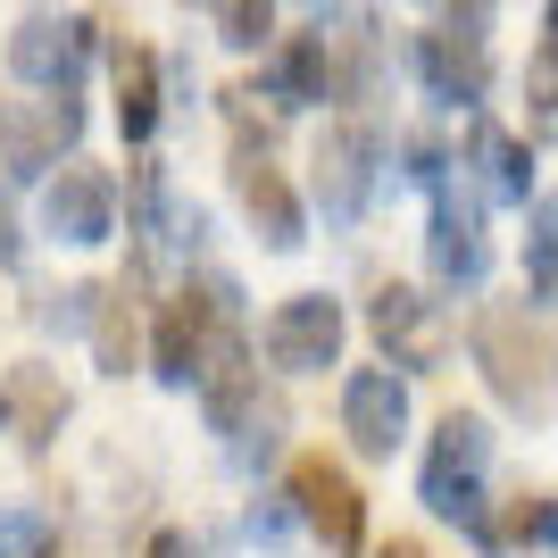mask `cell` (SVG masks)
<instances>
[{
  "label": "cell",
  "instance_id": "4",
  "mask_svg": "<svg viewBox=\"0 0 558 558\" xmlns=\"http://www.w3.org/2000/svg\"><path fill=\"white\" fill-rule=\"evenodd\" d=\"M375 175H384V134H375L367 109H350L326 125V142H317V209H326V226H359L375 201Z\"/></svg>",
  "mask_w": 558,
  "mask_h": 558
},
{
  "label": "cell",
  "instance_id": "3",
  "mask_svg": "<svg viewBox=\"0 0 558 558\" xmlns=\"http://www.w3.org/2000/svg\"><path fill=\"white\" fill-rule=\"evenodd\" d=\"M283 500H292V517H301L333 558L367 550V492L350 484V466H333L326 450H301V459L283 466Z\"/></svg>",
  "mask_w": 558,
  "mask_h": 558
},
{
  "label": "cell",
  "instance_id": "17",
  "mask_svg": "<svg viewBox=\"0 0 558 558\" xmlns=\"http://www.w3.org/2000/svg\"><path fill=\"white\" fill-rule=\"evenodd\" d=\"M258 100H276V109L333 100V34H326V25H308V34H283V43H267Z\"/></svg>",
  "mask_w": 558,
  "mask_h": 558
},
{
  "label": "cell",
  "instance_id": "16",
  "mask_svg": "<svg viewBox=\"0 0 558 558\" xmlns=\"http://www.w3.org/2000/svg\"><path fill=\"white\" fill-rule=\"evenodd\" d=\"M68 417H75V392L59 384V367L25 359V367L0 375V434H17L25 450H50Z\"/></svg>",
  "mask_w": 558,
  "mask_h": 558
},
{
  "label": "cell",
  "instance_id": "22",
  "mask_svg": "<svg viewBox=\"0 0 558 558\" xmlns=\"http://www.w3.org/2000/svg\"><path fill=\"white\" fill-rule=\"evenodd\" d=\"M209 25L226 50H267L276 43V0H209Z\"/></svg>",
  "mask_w": 558,
  "mask_h": 558
},
{
  "label": "cell",
  "instance_id": "27",
  "mask_svg": "<svg viewBox=\"0 0 558 558\" xmlns=\"http://www.w3.org/2000/svg\"><path fill=\"white\" fill-rule=\"evenodd\" d=\"M25 242H17V217H9V201H0V267H17Z\"/></svg>",
  "mask_w": 558,
  "mask_h": 558
},
{
  "label": "cell",
  "instance_id": "8",
  "mask_svg": "<svg viewBox=\"0 0 558 558\" xmlns=\"http://www.w3.org/2000/svg\"><path fill=\"white\" fill-rule=\"evenodd\" d=\"M425 258H434V283L442 292H475L492 267V242H484V192L466 184H434V226H425Z\"/></svg>",
  "mask_w": 558,
  "mask_h": 558
},
{
  "label": "cell",
  "instance_id": "28",
  "mask_svg": "<svg viewBox=\"0 0 558 558\" xmlns=\"http://www.w3.org/2000/svg\"><path fill=\"white\" fill-rule=\"evenodd\" d=\"M534 59H550V68H558V0L542 9V50H534Z\"/></svg>",
  "mask_w": 558,
  "mask_h": 558
},
{
  "label": "cell",
  "instance_id": "11",
  "mask_svg": "<svg viewBox=\"0 0 558 558\" xmlns=\"http://www.w3.org/2000/svg\"><path fill=\"white\" fill-rule=\"evenodd\" d=\"M233 201H242V217L258 226V242L267 251H301L308 242V209H301V192H292V175H283L258 142H233Z\"/></svg>",
  "mask_w": 558,
  "mask_h": 558
},
{
  "label": "cell",
  "instance_id": "10",
  "mask_svg": "<svg viewBox=\"0 0 558 558\" xmlns=\"http://www.w3.org/2000/svg\"><path fill=\"white\" fill-rule=\"evenodd\" d=\"M342 434L359 459H392L409 442V375L384 359V367H350L342 375Z\"/></svg>",
  "mask_w": 558,
  "mask_h": 558
},
{
  "label": "cell",
  "instance_id": "25",
  "mask_svg": "<svg viewBox=\"0 0 558 558\" xmlns=\"http://www.w3.org/2000/svg\"><path fill=\"white\" fill-rule=\"evenodd\" d=\"M409 175H417V184H442V175H450V159H442V142H434V134H409Z\"/></svg>",
  "mask_w": 558,
  "mask_h": 558
},
{
  "label": "cell",
  "instance_id": "21",
  "mask_svg": "<svg viewBox=\"0 0 558 558\" xmlns=\"http://www.w3.org/2000/svg\"><path fill=\"white\" fill-rule=\"evenodd\" d=\"M525 301L558 308V192H542L525 217Z\"/></svg>",
  "mask_w": 558,
  "mask_h": 558
},
{
  "label": "cell",
  "instance_id": "20",
  "mask_svg": "<svg viewBox=\"0 0 558 558\" xmlns=\"http://www.w3.org/2000/svg\"><path fill=\"white\" fill-rule=\"evenodd\" d=\"M142 350V326H134V283H109V292H93V359L100 375H125Z\"/></svg>",
  "mask_w": 558,
  "mask_h": 558
},
{
  "label": "cell",
  "instance_id": "19",
  "mask_svg": "<svg viewBox=\"0 0 558 558\" xmlns=\"http://www.w3.org/2000/svg\"><path fill=\"white\" fill-rule=\"evenodd\" d=\"M167 68H159V50H142V43H117V134L134 142H150L159 134V117H167Z\"/></svg>",
  "mask_w": 558,
  "mask_h": 558
},
{
  "label": "cell",
  "instance_id": "30",
  "mask_svg": "<svg viewBox=\"0 0 558 558\" xmlns=\"http://www.w3.org/2000/svg\"><path fill=\"white\" fill-rule=\"evenodd\" d=\"M484 9H492V0H459V17H466V25H475V17H484Z\"/></svg>",
  "mask_w": 558,
  "mask_h": 558
},
{
  "label": "cell",
  "instance_id": "29",
  "mask_svg": "<svg viewBox=\"0 0 558 558\" xmlns=\"http://www.w3.org/2000/svg\"><path fill=\"white\" fill-rule=\"evenodd\" d=\"M375 558H425V542H409V534H400V542H384Z\"/></svg>",
  "mask_w": 558,
  "mask_h": 558
},
{
  "label": "cell",
  "instance_id": "1",
  "mask_svg": "<svg viewBox=\"0 0 558 558\" xmlns=\"http://www.w3.org/2000/svg\"><path fill=\"white\" fill-rule=\"evenodd\" d=\"M475 367H484L492 400L509 409V417L542 425L558 409V342L542 333L534 301H492L475 317Z\"/></svg>",
  "mask_w": 558,
  "mask_h": 558
},
{
  "label": "cell",
  "instance_id": "18",
  "mask_svg": "<svg viewBox=\"0 0 558 558\" xmlns=\"http://www.w3.org/2000/svg\"><path fill=\"white\" fill-rule=\"evenodd\" d=\"M466 167L484 175V201L525 209V192H534V142H517L509 125H492L484 109H466Z\"/></svg>",
  "mask_w": 558,
  "mask_h": 558
},
{
  "label": "cell",
  "instance_id": "24",
  "mask_svg": "<svg viewBox=\"0 0 558 558\" xmlns=\"http://www.w3.org/2000/svg\"><path fill=\"white\" fill-rule=\"evenodd\" d=\"M525 100H534V134H558V68H550V59H534Z\"/></svg>",
  "mask_w": 558,
  "mask_h": 558
},
{
  "label": "cell",
  "instance_id": "5",
  "mask_svg": "<svg viewBox=\"0 0 558 558\" xmlns=\"http://www.w3.org/2000/svg\"><path fill=\"white\" fill-rule=\"evenodd\" d=\"M367 333L384 342V359L400 375H434L450 359V308L434 292H417V283H384L367 301Z\"/></svg>",
  "mask_w": 558,
  "mask_h": 558
},
{
  "label": "cell",
  "instance_id": "23",
  "mask_svg": "<svg viewBox=\"0 0 558 558\" xmlns=\"http://www.w3.org/2000/svg\"><path fill=\"white\" fill-rule=\"evenodd\" d=\"M50 542H59L50 509H0V558H43Z\"/></svg>",
  "mask_w": 558,
  "mask_h": 558
},
{
  "label": "cell",
  "instance_id": "2",
  "mask_svg": "<svg viewBox=\"0 0 558 558\" xmlns=\"http://www.w3.org/2000/svg\"><path fill=\"white\" fill-rule=\"evenodd\" d=\"M484 475H492V425L475 417V409H450V417L434 425V450H425L417 500L442 517V525H466L484 550H500V534H492V500H484Z\"/></svg>",
  "mask_w": 558,
  "mask_h": 558
},
{
  "label": "cell",
  "instance_id": "13",
  "mask_svg": "<svg viewBox=\"0 0 558 558\" xmlns=\"http://www.w3.org/2000/svg\"><path fill=\"white\" fill-rule=\"evenodd\" d=\"M417 75H425V93L450 100V109H484V93H492V50H484V34H475L466 17L425 25V34H417Z\"/></svg>",
  "mask_w": 558,
  "mask_h": 558
},
{
  "label": "cell",
  "instance_id": "6",
  "mask_svg": "<svg viewBox=\"0 0 558 558\" xmlns=\"http://www.w3.org/2000/svg\"><path fill=\"white\" fill-rule=\"evenodd\" d=\"M258 342H267V367H276V375H326V367H342L350 317H342L333 292H292V301L267 317Z\"/></svg>",
  "mask_w": 558,
  "mask_h": 558
},
{
  "label": "cell",
  "instance_id": "14",
  "mask_svg": "<svg viewBox=\"0 0 558 558\" xmlns=\"http://www.w3.org/2000/svg\"><path fill=\"white\" fill-rule=\"evenodd\" d=\"M43 233L50 242H75V251H93L117 233V175L109 167H59V184L43 192Z\"/></svg>",
  "mask_w": 558,
  "mask_h": 558
},
{
  "label": "cell",
  "instance_id": "12",
  "mask_svg": "<svg viewBox=\"0 0 558 558\" xmlns=\"http://www.w3.org/2000/svg\"><path fill=\"white\" fill-rule=\"evenodd\" d=\"M233 301V283H184L175 301H159V333H150V367L159 384L192 392V375H201V350L217 333V308Z\"/></svg>",
  "mask_w": 558,
  "mask_h": 558
},
{
  "label": "cell",
  "instance_id": "7",
  "mask_svg": "<svg viewBox=\"0 0 558 558\" xmlns=\"http://www.w3.org/2000/svg\"><path fill=\"white\" fill-rule=\"evenodd\" d=\"M84 59H93V17H75V9H25L17 34H9V68L34 93H75Z\"/></svg>",
  "mask_w": 558,
  "mask_h": 558
},
{
  "label": "cell",
  "instance_id": "15",
  "mask_svg": "<svg viewBox=\"0 0 558 558\" xmlns=\"http://www.w3.org/2000/svg\"><path fill=\"white\" fill-rule=\"evenodd\" d=\"M201 409H209V425L226 434L233 466H267V459H276V442H283V400L258 392V367L233 375V384H217V392H201Z\"/></svg>",
  "mask_w": 558,
  "mask_h": 558
},
{
  "label": "cell",
  "instance_id": "26",
  "mask_svg": "<svg viewBox=\"0 0 558 558\" xmlns=\"http://www.w3.org/2000/svg\"><path fill=\"white\" fill-rule=\"evenodd\" d=\"M142 558H201V550H192V534L167 525V534H150V550H142Z\"/></svg>",
  "mask_w": 558,
  "mask_h": 558
},
{
  "label": "cell",
  "instance_id": "9",
  "mask_svg": "<svg viewBox=\"0 0 558 558\" xmlns=\"http://www.w3.org/2000/svg\"><path fill=\"white\" fill-rule=\"evenodd\" d=\"M75 142H84V100L75 93H43V100H25V109H0V167L17 184L50 175L59 150H75Z\"/></svg>",
  "mask_w": 558,
  "mask_h": 558
}]
</instances>
